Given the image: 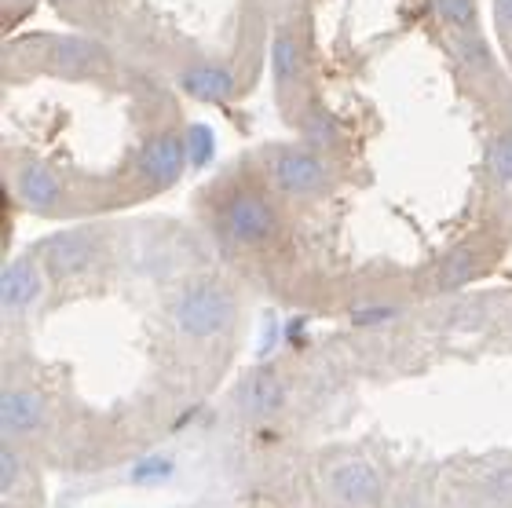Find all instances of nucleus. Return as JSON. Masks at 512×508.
Masks as SVG:
<instances>
[{"mask_svg":"<svg viewBox=\"0 0 512 508\" xmlns=\"http://www.w3.org/2000/svg\"><path fill=\"white\" fill-rule=\"evenodd\" d=\"M235 322V297L220 282H191L172 300V326L191 340L224 337Z\"/></svg>","mask_w":512,"mask_h":508,"instance_id":"obj_1","label":"nucleus"},{"mask_svg":"<svg viewBox=\"0 0 512 508\" xmlns=\"http://www.w3.org/2000/svg\"><path fill=\"white\" fill-rule=\"evenodd\" d=\"M264 172L271 187L289 198H311L330 187V165L315 147H267Z\"/></svg>","mask_w":512,"mask_h":508,"instance_id":"obj_2","label":"nucleus"},{"mask_svg":"<svg viewBox=\"0 0 512 508\" xmlns=\"http://www.w3.org/2000/svg\"><path fill=\"white\" fill-rule=\"evenodd\" d=\"M220 227L238 245H264L278 234V212L260 191L238 187L220 202Z\"/></svg>","mask_w":512,"mask_h":508,"instance_id":"obj_3","label":"nucleus"},{"mask_svg":"<svg viewBox=\"0 0 512 508\" xmlns=\"http://www.w3.org/2000/svg\"><path fill=\"white\" fill-rule=\"evenodd\" d=\"M183 165H187V143H183L180 132H154L136 154L139 180L154 191H165L180 180Z\"/></svg>","mask_w":512,"mask_h":508,"instance_id":"obj_4","label":"nucleus"},{"mask_svg":"<svg viewBox=\"0 0 512 508\" xmlns=\"http://www.w3.org/2000/svg\"><path fill=\"white\" fill-rule=\"evenodd\" d=\"M99 256V238L88 227H74V231H59L41 245V264L52 271L55 278H74L85 267L96 264Z\"/></svg>","mask_w":512,"mask_h":508,"instance_id":"obj_5","label":"nucleus"},{"mask_svg":"<svg viewBox=\"0 0 512 508\" xmlns=\"http://www.w3.org/2000/svg\"><path fill=\"white\" fill-rule=\"evenodd\" d=\"M304 74H308V63H304V44L289 26L271 37V85H275V96L282 106L293 103V96H300L304 88Z\"/></svg>","mask_w":512,"mask_h":508,"instance_id":"obj_6","label":"nucleus"},{"mask_svg":"<svg viewBox=\"0 0 512 508\" xmlns=\"http://www.w3.org/2000/svg\"><path fill=\"white\" fill-rule=\"evenodd\" d=\"M330 490L341 505L352 508H370L381 501V476L377 468L363 457H348L330 468Z\"/></svg>","mask_w":512,"mask_h":508,"instance_id":"obj_7","label":"nucleus"},{"mask_svg":"<svg viewBox=\"0 0 512 508\" xmlns=\"http://www.w3.org/2000/svg\"><path fill=\"white\" fill-rule=\"evenodd\" d=\"M286 406V381L278 377L271 366H260L238 384V410L253 417V421H264L271 413H278Z\"/></svg>","mask_w":512,"mask_h":508,"instance_id":"obj_8","label":"nucleus"},{"mask_svg":"<svg viewBox=\"0 0 512 508\" xmlns=\"http://www.w3.org/2000/svg\"><path fill=\"white\" fill-rule=\"evenodd\" d=\"M176 85L191 99H198V103H227V99H235V92H238L235 74L220 63L183 66L180 77H176Z\"/></svg>","mask_w":512,"mask_h":508,"instance_id":"obj_9","label":"nucleus"},{"mask_svg":"<svg viewBox=\"0 0 512 508\" xmlns=\"http://www.w3.org/2000/svg\"><path fill=\"white\" fill-rule=\"evenodd\" d=\"M15 194L22 198V205H30L33 212H44V216L59 212V205H63V183L41 161H30L15 172Z\"/></svg>","mask_w":512,"mask_h":508,"instance_id":"obj_10","label":"nucleus"},{"mask_svg":"<svg viewBox=\"0 0 512 508\" xmlns=\"http://www.w3.org/2000/svg\"><path fill=\"white\" fill-rule=\"evenodd\" d=\"M44 275L30 256H15L4 271H0V307L4 311H26L33 300L41 297Z\"/></svg>","mask_w":512,"mask_h":508,"instance_id":"obj_11","label":"nucleus"},{"mask_svg":"<svg viewBox=\"0 0 512 508\" xmlns=\"http://www.w3.org/2000/svg\"><path fill=\"white\" fill-rule=\"evenodd\" d=\"M44 424V399L30 388H8L0 399L4 435H33Z\"/></svg>","mask_w":512,"mask_h":508,"instance_id":"obj_12","label":"nucleus"},{"mask_svg":"<svg viewBox=\"0 0 512 508\" xmlns=\"http://www.w3.org/2000/svg\"><path fill=\"white\" fill-rule=\"evenodd\" d=\"M103 66H107V52L92 41L70 37V41L55 44V52H52V70L63 77H88V74H96V70H103Z\"/></svg>","mask_w":512,"mask_h":508,"instance_id":"obj_13","label":"nucleus"},{"mask_svg":"<svg viewBox=\"0 0 512 508\" xmlns=\"http://www.w3.org/2000/svg\"><path fill=\"white\" fill-rule=\"evenodd\" d=\"M447 41H450L454 59H458V63L476 77V81L494 74V55H491V48L483 44L480 33H447Z\"/></svg>","mask_w":512,"mask_h":508,"instance_id":"obj_14","label":"nucleus"},{"mask_svg":"<svg viewBox=\"0 0 512 508\" xmlns=\"http://www.w3.org/2000/svg\"><path fill=\"white\" fill-rule=\"evenodd\" d=\"M432 15L447 33H480L476 0H432Z\"/></svg>","mask_w":512,"mask_h":508,"instance_id":"obj_15","label":"nucleus"},{"mask_svg":"<svg viewBox=\"0 0 512 508\" xmlns=\"http://www.w3.org/2000/svg\"><path fill=\"white\" fill-rule=\"evenodd\" d=\"M476 249H454V253L443 260V267H439L436 275V289H461L465 282H472L476 278V271H480V260H476Z\"/></svg>","mask_w":512,"mask_h":508,"instance_id":"obj_16","label":"nucleus"},{"mask_svg":"<svg viewBox=\"0 0 512 508\" xmlns=\"http://www.w3.org/2000/svg\"><path fill=\"white\" fill-rule=\"evenodd\" d=\"M183 143H187V165H205L213 158V128L209 125H191L183 132Z\"/></svg>","mask_w":512,"mask_h":508,"instance_id":"obj_17","label":"nucleus"},{"mask_svg":"<svg viewBox=\"0 0 512 508\" xmlns=\"http://www.w3.org/2000/svg\"><path fill=\"white\" fill-rule=\"evenodd\" d=\"M487 165L502 183H512V132L498 136L491 143V154H487Z\"/></svg>","mask_w":512,"mask_h":508,"instance_id":"obj_18","label":"nucleus"},{"mask_svg":"<svg viewBox=\"0 0 512 508\" xmlns=\"http://www.w3.org/2000/svg\"><path fill=\"white\" fill-rule=\"evenodd\" d=\"M304 136H308V143L315 150L333 147V143H337V132H333L330 117L322 114V110H311V114H308V121H304Z\"/></svg>","mask_w":512,"mask_h":508,"instance_id":"obj_19","label":"nucleus"},{"mask_svg":"<svg viewBox=\"0 0 512 508\" xmlns=\"http://www.w3.org/2000/svg\"><path fill=\"white\" fill-rule=\"evenodd\" d=\"M19 479H22V457L11 446H4L0 450V490H4V498L19 487Z\"/></svg>","mask_w":512,"mask_h":508,"instance_id":"obj_20","label":"nucleus"},{"mask_svg":"<svg viewBox=\"0 0 512 508\" xmlns=\"http://www.w3.org/2000/svg\"><path fill=\"white\" fill-rule=\"evenodd\" d=\"M172 476V461L169 457H147V461H139L132 479L136 483H161V479Z\"/></svg>","mask_w":512,"mask_h":508,"instance_id":"obj_21","label":"nucleus"},{"mask_svg":"<svg viewBox=\"0 0 512 508\" xmlns=\"http://www.w3.org/2000/svg\"><path fill=\"white\" fill-rule=\"evenodd\" d=\"M494 19H498L502 37H509L512 41V0H494Z\"/></svg>","mask_w":512,"mask_h":508,"instance_id":"obj_22","label":"nucleus"},{"mask_svg":"<svg viewBox=\"0 0 512 508\" xmlns=\"http://www.w3.org/2000/svg\"><path fill=\"white\" fill-rule=\"evenodd\" d=\"M395 311L392 307H366V311H355V322L359 326H370V322H384V318H392Z\"/></svg>","mask_w":512,"mask_h":508,"instance_id":"obj_23","label":"nucleus"},{"mask_svg":"<svg viewBox=\"0 0 512 508\" xmlns=\"http://www.w3.org/2000/svg\"><path fill=\"white\" fill-rule=\"evenodd\" d=\"M11 4H15V8H26V4H30V0H11Z\"/></svg>","mask_w":512,"mask_h":508,"instance_id":"obj_24","label":"nucleus"}]
</instances>
